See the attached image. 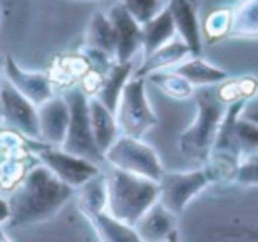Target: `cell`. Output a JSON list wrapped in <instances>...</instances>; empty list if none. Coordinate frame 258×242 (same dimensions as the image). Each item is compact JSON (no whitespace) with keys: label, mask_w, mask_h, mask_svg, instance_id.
<instances>
[{"label":"cell","mask_w":258,"mask_h":242,"mask_svg":"<svg viewBox=\"0 0 258 242\" xmlns=\"http://www.w3.org/2000/svg\"><path fill=\"white\" fill-rule=\"evenodd\" d=\"M73 193L75 189L55 177L44 164L32 168L8 200L11 217L6 226L18 230L51 219Z\"/></svg>","instance_id":"obj_1"},{"label":"cell","mask_w":258,"mask_h":242,"mask_svg":"<svg viewBox=\"0 0 258 242\" xmlns=\"http://www.w3.org/2000/svg\"><path fill=\"white\" fill-rule=\"evenodd\" d=\"M108 214L135 226L140 217L159 202V182L111 168L106 173Z\"/></svg>","instance_id":"obj_2"},{"label":"cell","mask_w":258,"mask_h":242,"mask_svg":"<svg viewBox=\"0 0 258 242\" xmlns=\"http://www.w3.org/2000/svg\"><path fill=\"white\" fill-rule=\"evenodd\" d=\"M195 99H197V117L193 124L180 135L179 147L184 156L207 161L211 157L228 104L219 99L218 90L212 87L198 89L195 92Z\"/></svg>","instance_id":"obj_3"},{"label":"cell","mask_w":258,"mask_h":242,"mask_svg":"<svg viewBox=\"0 0 258 242\" xmlns=\"http://www.w3.org/2000/svg\"><path fill=\"white\" fill-rule=\"evenodd\" d=\"M64 99L69 104V128L60 149L64 152L78 156L99 166L106 159H104V154L101 152L96 140H94L89 111V97L82 89L73 87V89L66 90Z\"/></svg>","instance_id":"obj_4"},{"label":"cell","mask_w":258,"mask_h":242,"mask_svg":"<svg viewBox=\"0 0 258 242\" xmlns=\"http://www.w3.org/2000/svg\"><path fill=\"white\" fill-rule=\"evenodd\" d=\"M104 159L117 170L140 175L154 182L161 180L165 173L158 152L151 145L140 142V138H131V136L117 138L113 145L104 152Z\"/></svg>","instance_id":"obj_5"},{"label":"cell","mask_w":258,"mask_h":242,"mask_svg":"<svg viewBox=\"0 0 258 242\" xmlns=\"http://www.w3.org/2000/svg\"><path fill=\"white\" fill-rule=\"evenodd\" d=\"M117 126L124 136L142 138L151 128L158 124V117L149 104L145 94V78H131L122 90L117 111Z\"/></svg>","instance_id":"obj_6"},{"label":"cell","mask_w":258,"mask_h":242,"mask_svg":"<svg viewBox=\"0 0 258 242\" xmlns=\"http://www.w3.org/2000/svg\"><path fill=\"white\" fill-rule=\"evenodd\" d=\"M212 178L209 170L165 171L159 180V202L173 214L180 216L195 195L202 191Z\"/></svg>","instance_id":"obj_7"},{"label":"cell","mask_w":258,"mask_h":242,"mask_svg":"<svg viewBox=\"0 0 258 242\" xmlns=\"http://www.w3.org/2000/svg\"><path fill=\"white\" fill-rule=\"evenodd\" d=\"M0 103H2V120L9 128L34 142H41L37 106L30 103L25 96H22L8 80H4V83L0 85Z\"/></svg>","instance_id":"obj_8"},{"label":"cell","mask_w":258,"mask_h":242,"mask_svg":"<svg viewBox=\"0 0 258 242\" xmlns=\"http://www.w3.org/2000/svg\"><path fill=\"white\" fill-rule=\"evenodd\" d=\"M37 154H39V159L43 161L44 166L55 177L60 178L64 184H68L73 189H78L87 180H90L97 173H101L97 164L90 163L87 159H82L78 156L64 152L62 149L44 145V149H41Z\"/></svg>","instance_id":"obj_9"},{"label":"cell","mask_w":258,"mask_h":242,"mask_svg":"<svg viewBox=\"0 0 258 242\" xmlns=\"http://www.w3.org/2000/svg\"><path fill=\"white\" fill-rule=\"evenodd\" d=\"M4 73L6 80L36 106H41L43 103L53 97V87H51L50 78L44 73L23 71L11 57H6Z\"/></svg>","instance_id":"obj_10"},{"label":"cell","mask_w":258,"mask_h":242,"mask_svg":"<svg viewBox=\"0 0 258 242\" xmlns=\"http://www.w3.org/2000/svg\"><path fill=\"white\" fill-rule=\"evenodd\" d=\"M111 25L117 34V51H115V62L125 64L133 60V55L140 50L144 43L142 36V25L135 22V18L124 9L122 4H117L108 13Z\"/></svg>","instance_id":"obj_11"},{"label":"cell","mask_w":258,"mask_h":242,"mask_svg":"<svg viewBox=\"0 0 258 242\" xmlns=\"http://www.w3.org/2000/svg\"><path fill=\"white\" fill-rule=\"evenodd\" d=\"M37 115H39L41 142L50 147H60L69 128V104L64 96H53L46 103L37 106Z\"/></svg>","instance_id":"obj_12"},{"label":"cell","mask_w":258,"mask_h":242,"mask_svg":"<svg viewBox=\"0 0 258 242\" xmlns=\"http://www.w3.org/2000/svg\"><path fill=\"white\" fill-rule=\"evenodd\" d=\"M175 217L161 202H156L133 228L142 242H166L170 233L177 230Z\"/></svg>","instance_id":"obj_13"},{"label":"cell","mask_w":258,"mask_h":242,"mask_svg":"<svg viewBox=\"0 0 258 242\" xmlns=\"http://www.w3.org/2000/svg\"><path fill=\"white\" fill-rule=\"evenodd\" d=\"M168 9L172 13L173 25H175V30L179 32L180 39L189 46L193 57H200L202 36L193 4L189 0H170Z\"/></svg>","instance_id":"obj_14"},{"label":"cell","mask_w":258,"mask_h":242,"mask_svg":"<svg viewBox=\"0 0 258 242\" xmlns=\"http://www.w3.org/2000/svg\"><path fill=\"white\" fill-rule=\"evenodd\" d=\"M131 71H133V60L125 62V64L115 62V64L110 68V71L103 76V82H101L99 89H97V92L94 94V97H96L97 101H101L111 113L117 111L122 90H124L125 83L129 82Z\"/></svg>","instance_id":"obj_15"},{"label":"cell","mask_w":258,"mask_h":242,"mask_svg":"<svg viewBox=\"0 0 258 242\" xmlns=\"http://www.w3.org/2000/svg\"><path fill=\"white\" fill-rule=\"evenodd\" d=\"M175 25H173L172 13H170L168 6L156 16L154 20H151L149 23H145L142 27V36H144V58L151 57L154 51H158L161 46L168 44L170 41L175 39Z\"/></svg>","instance_id":"obj_16"},{"label":"cell","mask_w":258,"mask_h":242,"mask_svg":"<svg viewBox=\"0 0 258 242\" xmlns=\"http://www.w3.org/2000/svg\"><path fill=\"white\" fill-rule=\"evenodd\" d=\"M89 111H90V124H92L94 140H96L101 152L104 154L113 145L115 140H117V133H118L117 118H115V113H111L94 96L89 97Z\"/></svg>","instance_id":"obj_17"},{"label":"cell","mask_w":258,"mask_h":242,"mask_svg":"<svg viewBox=\"0 0 258 242\" xmlns=\"http://www.w3.org/2000/svg\"><path fill=\"white\" fill-rule=\"evenodd\" d=\"M187 55H191V50L182 39L170 41L168 44L161 46L158 51H154L151 57L145 58L144 66L135 73V78H145V76L152 75V73L165 71V69L179 64Z\"/></svg>","instance_id":"obj_18"},{"label":"cell","mask_w":258,"mask_h":242,"mask_svg":"<svg viewBox=\"0 0 258 242\" xmlns=\"http://www.w3.org/2000/svg\"><path fill=\"white\" fill-rule=\"evenodd\" d=\"M87 48L90 50L103 51L104 55L111 57L115 60V51H117V34L111 25L110 18L104 13H96L90 18V23L87 27L85 34Z\"/></svg>","instance_id":"obj_19"},{"label":"cell","mask_w":258,"mask_h":242,"mask_svg":"<svg viewBox=\"0 0 258 242\" xmlns=\"http://www.w3.org/2000/svg\"><path fill=\"white\" fill-rule=\"evenodd\" d=\"M76 191H78V209L89 219L106 210L108 205L106 175L97 173L96 177H92L83 186H80Z\"/></svg>","instance_id":"obj_20"},{"label":"cell","mask_w":258,"mask_h":242,"mask_svg":"<svg viewBox=\"0 0 258 242\" xmlns=\"http://www.w3.org/2000/svg\"><path fill=\"white\" fill-rule=\"evenodd\" d=\"M90 223L99 237V242H142L133 226L120 223L106 210L90 217Z\"/></svg>","instance_id":"obj_21"},{"label":"cell","mask_w":258,"mask_h":242,"mask_svg":"<svg viewBox=\"0 0 258 242\" xmlns=\"http://www.w3.org/2000/svg\"><path fill=\"white\" fill-rule=\"evenodd\" d=\"M175 73L182 76V78H186L193 87H211L216 85V83L225 82L228 78V73L207 64L200 57H195L193 60L177 66Z\"/></svg>","instance_id":"obj_22"},{"label":"cell","mask_w":258,"mask_h":242,"mask_svg":"<svg viewBox=\"0 0 258 242\" xmlns=\"http://www.w3.org/2000/svg\"><path fill=\"white\" fill-rule=\"evenodd\" d=\"M152 83L159 87L165 94H168L173 99H186V97L193 96L195 89L186 78H182L180 75L173 73H165V71H158L149 75Z\"/></svg>","instance_id":"obj_23"},{"label":"cell","mask_w":258,"mask_h":242,"mask_svg":"<svg viewBox=\"0 0 258 242\" xmlns=\"http://www.w3.org/2000/svg\"><path fill=\"white\" fill-rule=\"evenodd\" d=\"M233 138H235V145L239 150L240 159L247 156H254L258 154V126L251 124L242 118H237L233 124Z\"/></svg>","instance_id":"obj_24"},{"label":"cell","mask_w":258,"mask_h":242,"mask_svg":"<svg viewBox=\"0 0 258 242\" xmlns=\"http://www.w3.org/2000/svg\"><path fill=\"white\" fill-rule=\"evenodd\" d=\"M122 6L142 27L154 20L165 9L161 0H122Z\"/></svg>","instance_id":"obj_25"},{"label":"cell","mask_w":258,"mask_h":242,"mask_svg":"<svg viewBox=\"0 0 258 242\" xmlns=\"http://www.w3.org/2000/svg\"><path fill=\"white\" fill-rule=\"evenodd\" d=\"M235 32L239 34H251L256 36L258 34V0L249 2L244 11H240V15L235 18Z\"/></svg>","instance_id":"obj_26"},{"label":"cell","mask_w":258,"mask_h":242,"mask_svg":"<svg viewBox=\"0 0 258 242\" xmlns=\"http://www.w3.org/2000/svg\"><path fill=\"white\" fill-rule=\"evenodd\" d=\"M233 178L242 186H256L258 184V154L242 157V159L239 161V164H237Z\"/></svg>","instance_id":"obj_27"},{"label":"cell","mask_w":258,"mask_h":242,"mask_svg":"<svg viewBox=\"0 0 258 242\" xmlns=\"http://www.w3.org/2000/svg\"><path fill=\"white\" fill-rule=\"evenodd\" d=\"M239 117L242 118V120H247V122H251V124L258 126V92L254 94V96H251L249 99L244 101Z\"/></svg>","instance_id":"obj_28"},{"label":"cell","mask_w":258,"mask_h":242,"mask_svg":"<svg viewBox=\"0 0 258 242\" xmlns=\"http://www.w3.org/2000/svg\"><path fill=\"white\" fill-rule=\"evenodd\" d=\"M11 217V209H9V202L4 198H0V224L8 223Z\"/></svg>","instance_id":"obj_29"},{"label":"cell","mask_w":258,"mask_h":242,"mask_svg":"<svg viewBox=\"0 0 258 242\" xmlns=\"http://www.w3.org/2000/svg\"><path fill=\"white\" fill-rule=\"evenodd\" d=\"M166 242H180L179 240V231L173 230L172 233H170V237H168V240H166Z\"/></svg>","instance_id":"obj_30"},{"label":"cell","mask_w":258,"mask_h":242,"mask_svg":"<svg viewBox=\"0 0 258 242\" xmlns=\"http://www.w3.org/2000/svg\"><path fill=\"white\" fill-rule=\"evenodd\" d=\"M0 242H11L8 235H6V231H4V228H2V226H0Z\"/></svg>","instance_id":"obj_31"},{"label":"cell","mask_w":258,"mask_h":242,"mask_svg":"<svg viewBox=\"0 0 258 242\" xmlns=\"http://www.w3.org/2000/svg\"><path fill=\"white\" fill-rule=\"evenodd\" d=\"M0 122H4L2 120V103H0Z\"/></svg>","instance_id":"obj_32"}]
</instances>
